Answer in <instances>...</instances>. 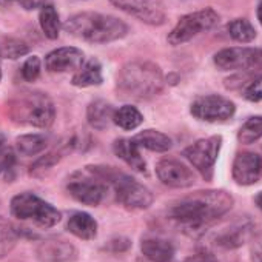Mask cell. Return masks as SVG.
I'll return each instance as SVG.
<instances>
[{
    "instance_id": "6da1fadb",
    "label": "cell",
    "mask_w": 262,
    "mask_h": 262,
    "mask_svg": "<svg viewBox=\"0 0 262 262\" xmlns=\"http://www.w3.org/2000/svg\"><path fill=\"white\" fill-rule=\"evenodd\" d=\"M231 207L233 198L224 190L196 191L174 202L168 210V216L188 236H198L225 216Z\"/></svg>"
},
{
    "instance_id": "7a4b0ae2",
    "label": "cell",
    "mask_w": 262,
    "mask_h": 262,
    "mask_svg": "<svg viewBox=\"0 0 262 262\" xmlns=\"http://www.w3.org/2000/svg\"><path fill=\"white\" fill-rule=\"evenodd\" d=\"M162 70L153 62H129L119 71L117 93L125 99L147 100L164 90Z\"/></svg>"
},
{
    "instance_id": "3957f363",
    "label": "cell",
    "mask_w": 262,
    "mask_h": 262,
    "mask_svg": "<svg viewBox=\"0 0 262 262\" xmlns=\"http://www.w3.org/2000/svg\"><path fill=\"white\" fill-rule=\"evenodd\" d=\"M65 31L90 43H108L126 36L128 27L114 16L99 13H79L65 24Z\"/></svg>"
},
{
    "instance_id": "277c9868",
    "label": "cell",
    "mask_w": 262,
    "mask_h": 262,
    "mask_svg": "<svg viewBox=\"0 0 262 262\" xmlns=\"http://www.w3.org/2000/svg\"><path fill=\"white\" fill-rule=\"evenodd\" d=\"M8 110L13 122L43 129L51 126L56 117L53 100L40 91L17 93L10 100Z\"/></svg>"
},
{
    "instance_id": "5b68a950",
    "label": "cell",
    "mask_w": 262,
    "mask_h": 262,
    "mask_svg": "<svg viewBox=\"0 0 262 262\" xmlns=\"http://www.w3.org/2000/svg\"><path fill=\"white\" fill-rule=\"evenodd\" d=\"M97 167V165H96ZM99 173L105 178L110 187L114 190L116 201L128 210H145L153 204L151 191L131 176L113 168L97 167Z\"/></svg>"
},
{
    "instance_id": "8992f818",
    "label": "cell",
    "mask_w": 262,
    "mask_h": 262,
    "mask_svg": "<svg viewBox=\"0 0 262 262\" xmlns=\"http://www.w3.org/2000/svg\"><path fill=\"white\" fill-rule=\"evenodd\" d=\"M11 214L19 221H30L40 228H51L60 222V211L39 196L25 191L11 199Z\"/></svg>"
},
{
    "instance_id": "52a82bcc",
    "label": "cell",
    "mask_w": 262,
    "mask_h": 262,
    "mask_svg": "<svg viewBox=\"0 0 262 262\" xmlns=\"http://www.w3.org/2000/svg\"><path fill=\"white\" fill-rule=\"evenodd\" d=\"M110 184L99 173L97 167H86L82 171H76L67 184L68 193L80 204L97 207L106 196Z\"/></svg>"
},
{
    "instance_id": "ba28073f",
    "label": "cell",
    "mask_w": 262,
    "mask_h": 262,
    "mask_svg": "<svg viewBox=\"0 0 262 262\" xmlns=\"http://www.w3.org/2000/svg\"><path fill=\"white\" fill-rule=\"evenodd\" d=\"M214 65L222 71H242L247 76H262V48L233 47L214 54Z\"/></svg>"
},
{
    "instance_id": "9c48e42d",
    "label": "cell",
    "mask_w": 262,
    "mask_h": 262,
    "mask_svg": "<svg viewBox=\"0 0 262 262\" xmlns=\"http://www.w3.org/2000/svg\"><path fill=\"white\" fill-rule=\"evenodd\" d=\"M217 22H219V14L213 8H205L201 11L190 13L179 19L176 27L168 34L167 40L173 47L182 45L191 40L193 37H196L198 34L210 31L217 25Z\"/></svg>"
},
{
    "instance_id": "30bf717a",
    "label": "cell",
    "mask_w": 262,
    "mask_h": 262,
    "mask_svg": "<svg viewBox=\"0 0 262 262\" xmlns=\"http://www.w3.org/2000/svg\"><path fill=\"white\" fill-rule=\"evenodd\" d=\"M221 145H222L221 136L199 139L193 145H190L184 150V156L205 179H211L213 167L217 161Z\"/></svg>"
},
{
    "instance_id": "8fae6325",
    "label": "cell",
    "mask_w": 262,
    "mask_h": 262,
    "mask_svg": "<svg viewBox=\"0 0 262 262\" xmlns=\"http://www.w3.org/2000/svg\"><path fill=\"white\" fill-rule=\"evenodd\" d=\"M190 111L196 119L204 122H224L234 114L236 106L227 97L217 94H208L194 99Z\"/></svg>"
},
{
    "instance_id": "7c38bea8",
    "label": "cell",
    "mask_w": 262,
    "mask_h": 262,
    "mask_svg": "<svg viewBox=\"0 0 262 262\" xmlns=\"http://www.w3.org/2000/svg\"><path fill=\"white\" fill-rule=\"evenodd\" d=\"M110 2L144 24L162 25L165 22V5L162 0H110Z\"/></svg>"
},
{
    "instance_id": "4fadbf2b",
    "label": "cell",
    "mask_w": 262,
    "mask_h": 262,
    "mask_svg": "<svg viewBox=\"0 0 262 262\" xmlns=\"http://www.w3.org/2000/svg\"><path fill=\"white\" fill-rule=\"evenodd\" d=\"M253 230H254V224L251 219L239 217L230 222V225L217 230L216 234L213 236V242L217 247H222L225 250H233V248L241 247L247 239H250V236L253 234Z\"/></svg>"
},
{
    "instance_id": "5bb4252c",
    "label": "cell",
    "mask_w": 262,
    "mask_h": 262,
    "mask_svg": "<svg viewBox=\"0 0 262 262\" xmlns=\"http://www.w3.org/2000/svg\"><path fill=\"white\" fill-rule=\"evenodd\" d=\"M231 174L239 185H253L259 182L262 178V156L251 151L237 153L233 161Z\"/></svg>"
},
{
    "instance_id": "9a60e30c",
    "label": "cell",
    "mask_w": 262,
    "mask_h": 262,
    "mask_svg": "<svg viewBox=\"0 0 262 262\" xmlns=\"http://www.w3.org/2000/svg\"><path fill=\"white\" fill-rule=\"evenodd\" d=\"M159 181L171 188H188L194 184L193 171L176 159H162L156 165Z\"/></svg>"
},
{
    "instance_id": "2e32d148",
    "label": "cell",
    "mask_w": 262,
    "mask_h": 262,
    "mask_svg": "<svg viewBox=\"0 0 262 262\" xmlns=\"http://www.w3.org/2000/svg\"><path fill=\"white\" fill-rule=\"evenodd\" d=\"M83 63H85V56L82 50L76 47L57 48L45 57V67L50 73L77 71Z\"/></svg>"
},
{
    "instance_id": "e0dca14e",
    "label": "cell",
    "mask_w": 262,
    "mask_h": 262,
    "mask_svg": "<svg viewBox=\"0 0 262 262\" xmlns=\"http://www.w3.org/2000/svg\"><path fill=\"white\" fill-rule=\"evenodd\" d=\"M37 259L40 262H74L77 259V250L67 241L50 239L39 244Z\"/></svg>"
},
{
    "instance_id": "ac0fdd59",
    "label": "cell",
    "mask_w": 262,
    "mask_h": 262,
    "mask_svg": "<svg viewBox=\"0 0 262 262\" xmlns=\"http://www.w3.org/2000/svg\"><path fill=\"white\" fill-rule=\"evenodd\" d=\"M113 150L119 159H122L129 168L138 173H147V164L141 156L139 147L133 139H117L113 144Z\"/></svg>"
},
{
    "instance_id": "d6986e66",
    "label": "cell",
    "mask_w": 262,
    "mask_h": 262,
    "mask_svg": "<svg viewBox=\"0 0 262 262\" xmlns=\"http://www.w3.org/2000/svg\"><path fill=\"white\" fill-rule=\"evenodd\" d=\"M141 250L151 262H170L174 257V247L170 241L161 237H147L141 244Z\"/></svg>"
},
{
    "instance_id": "ffe728a7",
    "label": "cell",
    "mask_w": 262,
    "mask_h": 262,
    "mask_svg": "<svg viewBox=\"0 0 262 262\" xmlns=\"http://www.w3.org/2000/svg\"><path fill=\"white\" fill-rule=\"evenodd\" d=\"M70 233H73L76 237L83 241H91L97 236V222L94 217L88 213L77 211L70 216L67 224Z\"/></svg>"
},
{
    "instance_id": "44dd1931",
    "label": "cell",
    "mask_w": 262,
    "mask_h": 262,
    "mask_svg": "<svg viewBox=\"0 0 262 262\" xmlns=\"http://www.w3.org/2000/svg\"><path fill=\"white\" fill-rule=\"evenodd\" d=\"M133 141L139 148H147L155 153H165L173 145L171 139L167 135L156 129H144L133 138Z\"/></svg>"
},
{
    "instance_id": "7402d4cb",
    "label": "cell",
    "mask_w": 262,
    "mask_h": 262,
    "mask_svg": "<svg viewBox=\"0 0 262 262\" xmlns=\"http://www.w3.org/2000/svg\"><path fill=\"white\" fill-rule=\"evenodd\" d=\"M103 82L102 77V67L97 59H90L85 60V63L74 73L71 83L79 88H86V86H97Z\"/></svg>"
},
{
    "instance_id": "603a6c76",
    "label": "cell",
    "mask_w": 262,
    "mask_h": 262,
    "mask_svg": "<svg viewBox=\"0 0 262 262\" xmlns=\"http://www.w3.org/2000/svg\"><path fill=\"white\" fill-rule=\"evenodd\" d=\"M114 108L105 102V100H94L88 105L86 110V119L88 123L94 128V129H105L110 122H113V116H114Z\"/></svg>"
},
{
    "instance_id": "cb8c5ba5",
    "label": "cell",
    "mask_w": 262,
    "mask_h": 262,
    "mask_svg": "<svg viewBox=\"0 0 262 262\" xmlns=\"http://www.w3.org/2000/svg\"><path fill=\"white\" fill-rule=\"evenodd\" d=\"M48 138L45 135H22L16 139V148L22 156H36L45 151Z\"/></svg>"
},
{
    "instance_id": "d4e9b609",
    "label": "cell",
    "mask_w": 262,
    "mask_h": 262,
    "mask_svg": "<svg viewBox=\"0 0 262 262\" xmlns=\"http://www.w3.org/2000/svg\"><path fill=\"white\" fill-rule=\"evenodd\" d=\"M113 122L122 128V129H135L138 128L142 122H144V116L141 114V111L136 106L131 105H123L119 110L114 111L113 116Z\"/></svg>"
},
{
    "instance_id": "484cf974",
    "label": "cell",
    "mask_w": 262,
    "mask_h": 262,
    "mask_svg": "<svg viewBox=\"0 0 262 262\" xmlns=\"http://www.w3.org/2000/svg\"><path fill=\"white\" fill-rule=\"evenodd\" d=\"M39 24L40 28L43 31V34L51 39L56 40L59 37V31H60V20H59V14L56 11V8L53 5H47L40 10L39 14Z\"/></svg>"
},
{
    "instance_id": "4316f807",
    "label": "cell",
    "mask_w": 262,
    "mask_h": 262,
    "mask_svg": "<svg viewBox=\"0 0 262 262\" xmlns=\"http://www.w3.org/2000/svg\"><path fill=\"white\" fill-rule=\"evenodd\" d=\"M262 138V116L248 117L237 131V139L241 144H253Z\"/></svg>"
},
{
    "instance_id": "83f0119b",
    "label": "cell",
    "mask_w": 262,
    "mask_h": 262,
    "mask_svg": "<svg viewBox=\"0 0 262 262\" xmlns=\"http://www.w3.org/2000/svg\"><path fill=\"white\" fill-rule=\"evenodd\" d=\"M227 31L231 39H234L239 43H248L254 40L256 30L247 19H234L227 25Z\"/></svg>"
},
{
    "instance_id": "f1b7e54d",
    "label": "cell",
    "mask_w": 262,
    "mask_h": 262,
    "mask_svg": "<svg viewBox=\"0 0 262 262\" xmlns=\"http://www.w3.org/2000/svg\"><path fill=\"white\" fill-rule=\"evenodd\" d=\"M19 233L16 227L5 217L0 216V257L7 256L17 244Z\"/></svg>"
},
{
    "instance_id": "f546056e",
    "label": "cell",
    "mask_w": 262,
    "mask_h": 262,
    "mask_svg": "<svg viewBox=\"0 0 262 262\" xmlns=\"http://www.w3.org/2000/svg\"><path fill=\"white\" fill-rule=\"evenodd\" d=\"M30 48L25 42L19 40V39H8L2 47H0V56L16 60L25 54H28Z\"/></svg>"
},
{
    "instance_id": "4dcf8cb0",
    "label": "cell",
    "mask_w": 262,
    "mask_h": 262,
    "mask_svg": "<svg viewBox=\"0 0 262 262\" xmlns=\"http://www.w3.org/2000/svg\"><path fill=\"white\" fill-rule=\"evenodd\" d=\"M60 153H48L45 156H42L40 159H37L30 170V174L34 178H40L43 176V173H47L48 170H51L59 161H60Z\"/></svg>"
},
{
    "instance_id": "1f68e13d",
    "label": "cell",
    "mask_w": 262,
    "mask_h": 262,
    "mask_svg": "<svg viewBox=\"0 0 262 262\" xmlns=\"http://www.w3.org/2000/svg\"><path fill=\"white\" fill-rule=\"evenodd\" d=\"M40 59L37 56H31L25 60L24 67H22V77L27 82H34L39 74H40Z\"/></svg>"
},
{
    "instance_id": "d6a6232c",
    "label": "cell",
    "mask_w": 262,
    "mask_h": 262,
    "mask_svg": "<svg viewBox=\"0 0 262 262\" xmlns=\"http://www.w3.org/2000/svg\"><path fill=\"white\" fill-rule=\"evenodd\" d=\"M242 94L250 102H259V100H262V76L254 77L251 82H248L245 85Z\"/></svg>"
},
{
    "instance_id": "836d02e7",
    "label": "cell",
    "mask_w": 262,
    "mask_h": 262,
    "mask_svg": "<svg viewBox=\"0 0 262 262\" xmlns=\"http://www.w3.org/2000/svg\"><path fill=\"white\" fill-rule=\"evenodd\" d=\"M13 155H4V159H0V178H8L10 179V171H13Z\"/></svg>"
},
{
    "instance_id": "e575fe53",
    "label": "cell",
    "mask_w": 262,
    "mask_h": 262,
    "mask_svg": "<svg viewBox=\"0 0 262 262\" xmlns=\"http://www.w3.org/2000/svg\"><path fill=\"white\" fill-rule=\"evenodd\" d=\"M251 262H262V233L251 244Z\"/></svg>"
},
{
    "instance_id": "d590c367",
    "label": "cell",
    "mask_w": 262,
    "mask_h": 262,
    "mask_svg": "<svg viewBox=\"0 0 262 262\" xmlns=\"http://www.w3.org/2000/svg\"><path fill=\"white\" fill-rule=\"evenodd\" d=\"M50 0H17V4L27 10V11H33V10H37V8H43L48 5Z\"/></svg>"
},
{
    "instance_id": "8d00e7d4",
    "label": "cell",
    "mask_w": 262,
    "mask_h": 262,
    "mask_svg": "<svg viewBox=\"0 0 262 262\" xmlns=\"http://www.w3.org/2000/svg\"><path fill=\"white\" fill-rule=\"evenodd\" d=\"M184 262H217V260H216V257L211 253H208V251H199V253L187 257Z\"/></svg>"
},
{
    "instance_id": "74e56055",
    "label": "cell",
    "mask_w": 262,
    "mask_h": 262,
    "mask_svg": "<svg viewBox=\"0 0 262 262\" xmlns=\"http://www.w3.org/2000/svg\"><path fill=\"white\" fill-rule=\"evenodd\" d=\"M254 202H256V205L262 210V191H259L257 194H256V198H254Z\"/></svg>"
},
{
    "instance_id": "f35d334b",
    "label": "cell",
    "mask_w": 262,
    "mask_h": 262,
    "mask_svg": "<svg viewBox=\"0 0 262 262\" xmlns=\"http://www.w3.org/2000/svg\"><path fill=\"white\" fill-rule=\"evenodd\" d=\"M257 19H259V24L262 25V2L257 7Z\"/></svg>"
},
{
    "instance_id": "ab89813d",
    "label": "cell",
    "mask_w": 262,
    "mask_h": 262,
    "mask_svg": "<svg viewBox=\"0 0 262 262\" xmlns=\"http://www.w3.org/2000/svg\"><path fill=\"white\" fill-rule=\"evenodd\" d=\"M11 2L13 0H0V7H8V5H11Z\"/></svg>"
},
{
    "instance_id": "60d3db41",
    "label": "cell",
    "mask_w": 262,
    "mask_h": 262,
    "mask_svg": "<svg viewBox=\"0 0 262 262\" xmlns=\"http://www.w3.org/2000/svg\"><path fill=\"white\" fill-rule=\"evenodd\" d=\"M4 144H5V138H4L2 135H0V148L4 147Z\"/></svg>"
},
{
    "instance_id": "b9f144b4",
    "label": "cell",
    "mask_w": 262,
    "mask_h": 262,
    "mask_svg": "<svg viewBox=\"0 0 262 262\" xmlns=\"http://www.w3.org/2000/svg\"><path fill=\"white\" fill-rule=\"evenodd\" d=\"M0 80H2V70H0Z\"/></svg>"
}]
</instances>
